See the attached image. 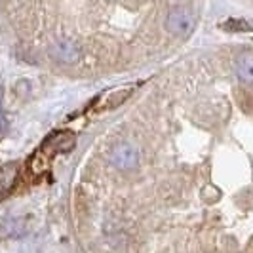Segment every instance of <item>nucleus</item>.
Returning a JSON list of instances; mask_svg holds the SVG:
<instances>
[{
	"label": "nucleus",
	"instance_id": "f257e3e1",
	"mask_svg": "<svg viewBox=\"0 0 253 253\" xmlns=\"http://www.w3.org/2000/svg\"><path fill=\"white\" fill-rule=\"evenodd\" d=\"M75 147V133L63 129V131H55L48 135V139L40 145V149L35 152L33 160H31V171L37 175L40 171H44L50 160L57 154V152H67Z\"/></svg>",
	"mask_w": 253,
	"mask_h": 253
},
{
	"label": "nucleus",
	"instance_id": "f03ea898",
	"mask_svg": "<svg viewBox=\"0 0 253 253\" xmlns=\"http://www.w3.org/2000/svg\"><path fill=\"white\" fill-rule=\"evenodd\" d=\"M194 13L190 12L187 6H175L173 10H169L168 17H166V29L173 35H181V37H187L192 33L194 29Z\"/></svg>",
	"mask_w": 253,
	"mask_h": 253
},
{
	"label": "nucleus",
	"instance_id": "7ed1b4c3",
	"mask_svg": "<svg viewBox=\"0 0 253 253\" xmlns=\"http://www.w3.org/2000/svg\"><path fill=\"white\" fill-rule=\"evenodd\" d=\"M109 162L116 169L127 171V169H131V168L137 166V162H139V151L131 143H120V145H116V147L111 149V152H109Z\"/></svg>",
	"mask_w": 253,
	"mask_h": 253
},
{
	"label": "nucleus",
	"instance_id": "20e7f679",
	"mask_svg": "<svg viewBox=\"0 0 253 253\" xmlns=\"http://www.w3.org/2000/svg\"><path fill=\"white\" fill-rule=\"evenodd\" d=\"M50 55L51 59L59 61V63H76L80 59V48L78 44L69 40V38H61L57 42H53L50 46Z\"/></svg>",
	"mask_w": 253,
	"mask_h": 253
},
{
	"label": "nucleus",
	"instance_id": "39448f33",
	"mask_svg": "<svg viewBox=\"0 0 253 253\" xmlns=\"http://www.w3.org/2000/svg\"><path fill=\"white\" fill-rule=\"evenodd\" d=\"M27 234V225L23 217L8 215L0 219V238H21Z\"/></svg>",
	"mask_w": 253,
	"mask_h": 253
},
{
	"label": "nucleus",
	"instance_id": "423d86ee",
	"mask_svg": "<svg viewBox=\"0 0 253 253\" xmlns=\"http://www.w3.org/2000/svg\"><path fill=\"white\" fill-rule=\"evenodd\" d=\"M17 171H19L17 162H12V164H6L4 168H0V194H4L6 190L12 189L13 181L17 177Z\"/></svg>",
	"mask_w": 253,
	"mask_h": 253
},
{
	"label": "nucleus",
	"instance_id": "0eeeda50",
	"mask_svg": "<svg viewBox=\"0 0 253 253\" xmlns=\"http://www.w3.org/2000/svg\"><path fill=\"white\" fill-rule=\"evenodd\" d=\"M238 73H240V78H244V80H252L253 78V61L252 59H240Z\"/></svg>",
	"mask_w": 253,
	"mask_h": 253
},
{
	"label": "nucleus",
	"instance_id": "6e6552de",
	"mask_svg": "<svg viewBox=\"0 0 253 253\" xmlns=\"http://www.w3.org/2000/svg\"><path fill=\"white\" fill-rule=\"evenodd\" d=\"M127 95H129V91H127V89H124V93H122V95H120V93H113V97L109 99V107H111V109H114L118 103L124 101Z\"/></svg>",
	"mask_w": 253,
	"mask_h": 253
}]
</instances>
